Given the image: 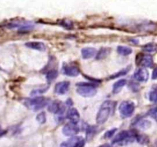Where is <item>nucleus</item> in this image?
<instances>
[{
  "label": "nucleus",
  "instance_id": "f257e3e1",
  "mask_svg": "<svg viewBox=\"0 0 157 147\" xmlns=\"http://www.w3.org/2000/svg\"><path fill=\"white\" fill-rule=\"evenodd\" d=\"M113 102L111 100H106L102 104L97 114L96 121L98 124H104L108 119L113 110Z\"/></svg>",
  "mask_w": 157,
  "mask_h": 147
},
{
  "label": "nucleus",
  "instance_id": "f03ea898",
  "mask_svg": "<svg viewBox=\"0 0 157 147\" xmlns=\"http://www.w3.org/2000/svg\"><path fill=\"white\" fill-rule=\"evenodd\" d=\"M49 100L45 97H38L32 98V99H25L24 101L25 105L27 106L29 108L32 109L34 111H38L44 108L45 106L48 105Z\"/></svg>",
  "mask_w": 157,
  "mask_h": 147
},
{
  "label": "nucleus",
  "instance_id": "7ed1b4c3",
  "mask_svg": "<svg viewBox=\"0 0 157 147\" xmlns=\"http://www.w3.org/2000/svg\"><path fill=\"white\" fill-rule=\"evenodd\" d=\"M77 86L78 93L84 97H91L97 93L96 86L91 83H79L77 84Z\"/></svg>",
  "mask_w": 157,
  "mask_h": 147
},
{
  "label": "nucleus",
  "instance_id": "20e7f679",
  "mask_svg": "<svg viewBox=\"0 0 157 147\" xmlns=\"http://www.w3.org/2000/svg\"><path fill=\"white\" fill-rule=\"evenodd\" d=\"M134 139H136V136H134V133L130 131H127V130H124L116 135L113 140V143L127 145V144L133 142Z\"/></svg>",
  "mask_w": 157,
  "mask_h": 147
},
{
  "label": "nucleus",
  "instance_id": "39448f33",
  "mask_svg": "<svg viewBox=\"0 0 157 147\" xmlns=\"http://www.w3.org/2000/svg\"><path fill=\"white\" fill-rule=\"evenodd\" d=\"M135 110L134 103L130 100L123 101L119 107V111L121 116L124 118L130 117Z\"/></svg>",
  "mask_w": 157,
  "mask_h": 147
},
{
  "label": "nucleus",
  "instance_id": "423d86ee",
  "mask_svg": "<svg viewBox=\"0 0 157 147\" xmlns=\"http://www.w3.org/2000/svg\"><path fill=\"white\" fill-rule=\"evenodd\" d=\"M75 123H67L63 127L62 132L66 136H75L79 132V127Z\"/></svg>",
  "mask_w": 157,
  "mask_h": 147
},
{
  "label": "nucleus",
  "instance_id": "0eeeda50",
  "mask_svg": "<svg viewBox=\"0 0 157 147\" xmlns=\"http://www.w3.org/2000/svg\"><path fill=\"white\" fill-rule=\"evenodd\" d=\"M48 109L52 113L55 114H62L64 111V106L62 102L58 100H55L51 102L48 106Z\"/></svg>",
  "mask_w": 157,
  "mask_h": 147
},
{
  "label": "nucleus",
  "instance_id": "6e6552de",
  "mask_svg": "<svg viewBox=\"0 0 157 147\" xmlns=\"http://www.w3.org/2000/svg\"><path fill=\"white\" fill-rule=\"evenodd\" d=\"M63 72L69 77H77L80 74L78 67L73 64H64L63 66Z\"/></svg>",
  "mask_w": 157,
  "mask_h": 147
},
{
  "label": "nucleus",
  "instance_id": "1a4fd4ad",
  "mask_svg": "<svg viewBox=\"0 0 157 147\" xmlns=\"http://www.w3.org/2000/svg\"><path fill=\"white\" fill-rule=\"evenodd\" d=\"M69 87H70L69 81H61L55 85V92L58 95H64L68 91Z\"/></svg>",
  "mask_w": 157,
  "mask_h": 147
},
{
  "label": "nucleus",
  "instance_id": "9d476101",
  "mask_svg": "<svg viewBox=\"0 0 157 147\" xmlns=\"http://www.w3.org/2000/svg\"><path fill=\"white\" fill-rule=\"evenodd\" d=\"M135 79L140 82H146L149 79V72L144 67H140L134 73L133 75Z\"/></svg>",
  "mask_w": 157,
  "mask_h": 147
},
{
  "label": "nucleus",
  "instance_id": "9b49d317",
  "mask_svg": "<svg viewBox=\"0 0 157 147\" xmlns=\"http://www.w3.org/2000/svg\"><path fill=\"white\" fill-rule=\"evenodd\" d=\"M67 117L71 122L78 123L80 119V113L76 108H70L67 112Z\"/></svg>",
  "mask_w": 157,
  "mask_h": 147
},
{
  "label": "nucleus",
  "instance_id": "f8f14e48",
  "mask_svg": "<svg viewBox=\"0 0 157 147\" xmlns=\"http://www.w3.org/2000/svg\"><path fill=\"white\" fill-rule=\"evenodd\" d=\"M140 58L139 62L137 64H140L141 66L145 67H150L153 66V59L151 55H140Z\"/></svg>",
  "mask_w": 157,
  "mask_h": 147
},
{
  "label": "nucleus",
  "instance_id": "ddd939ff",
  "mask_svg": "<svg viewBox=\"0 0 157 147\" xmlns=\"http://www.w3.org/2000/svg\"><path fill=\"white\" fill-rule=\"evenodd\" d=\"M25 46L29 48L39 51H44L46 50V45L41 41H29L25 43Z\"/></svg>",
  "mask_w": 157,
  "mask_h": 147
},
{
  "label": "nucleus",
  "instance_id": "4468645a",
  "mask_svg": "<svg viewBox=\"0 0 157 147\" xmlns=\"http://www.w3.org/2000/svg\"><path fill=\"white\" fill-rule=\"evenodd\" d=\"M97 50L94 47H84L81 50V55L84 59H89L96 56Z\"/></svg>",
  "mask_w": 157,
  "mask_h": 147
},
{
  "label": "nucleus",
  "instance_id": "2eb2a0df",
  "mask_svg": "<svg viewBox=\"0 0 157 147\" xmlns=\"http://www.w3.org/2000/svg\"><path fill=\"white\" fill-rule=\"evenodd\" d=\"M126 84H127V80L126 79H121L117 81L113 86V93L114 94L119 93L123 89V87L126 85Z\"/></svg>",
  "mask_w": 157,
  "mask_h": 147
},
{
  "label": "nucleus",
  "instance_id": "dca6fc26",
  "mask_svg": "<svg viewBox=\"0 0 157 147\" xmlns=\"http://www.w3.org/2000/svg\"><path fill=\"white\" fill-rule=\"evenodd\" d=\"M111 51V49L109 47H102L100 49L99 51L97 53L96 55V59L97 60H103L104 58H107L109 55V54Z\"/></svg>",
  "mask_w": 157,
  "mask_h": 147
},
{
  "label": "nucleus",
  "instance_id": "f3484780",
  "mask_svg": "<svg viewBox=\"0 0 157 147\" xmlns=\"http://www.w3.org/2000/svg\"><path fill=\"white\" fill-rule=\"evenodd\" d=\"M117 53L119 55H123V56H127V55H130L132 53V49L130 47H127V46H122L120 45L117 47Z\"/></svg>",
  "mask_w": 157,
  "mask_h": 147
},
{
  "label": "nucleus",
  "instance_id": "a211bd4d",
  "mask_svg": "<svg viewBox=\"0 0 157 147\" xmlns=\"http://www.w3.org/2000/svg\"><path fill=\"white\" fill-rule=\"evenodd\" d=\"M136 126L138 128L142 129V130H147L151 126V122L148 119H141L136 123Z\"/></svg>",
  "mask_w": 157,
  "mask_h": 147
},
{
  "label": "nucleus",
  "instance_id": "6ab92c4d",
  "mask_svg": "<svg viewBox=\"0 0 157 147\" xmlns=\"http://www.w3.org/2000/svg\"><path fill=\"white\" fill-rule=\"evenodd\" d=\"M142 48L144 51L152 53V52H155L157 50V44L155 43H148L147 44H144Z\"/></svg>",
  "mask_w": 157,
  "mask_h": 147
},
{
  "label": "nucleus",
  "instance_id": "aec40b11",
  "mask_svg": "<svg viewBox=\"0 0 157 147\" xmlns=\"http://www.w3.org/2000/svg\"><path fill=\"white\" fill-rule=\"evenodd\" d=\"M78 139H79V137L74 136V137L71 138L70 139H68V140L66 141V142H63V143L60 145V147H74L75 144H76V142H78Z\"/></svg>",
  "mask_w": 157,
  "mask_h": 147
},
{
  "label": "nucleus",
  "instance_id": "412c9836",
  "mask_svg": "<svg viewBox=\"0 0 157 147\" xmlns=\"http://www.w3.org/2000/svg\"><path fill=\"white\" fill-rule=\"evenodd\" d=\"M46 74V78H47L48 81L49 82H52L53 80H55V78L58 76V71H57L56 69H51V70H48Z\"/></svg>",
  "mask_w": 157,
  "mask_h": 147
},
{
  "label": "nucleus",
  "instance_id": "4be33fe9",
  "mask_svg": "<svg viewBox=\"0 0 157 147\" xmlns=\"http://www.w3.org/2000/svg\"><path fill=\"white\" fill-rule=\"evenodd\" d=\"M136 139L138 142L142 144H147L149 142L148 137L144 136V135H137V136H136Z\"/></svg>",
  "mask_w": 157,
  "mask_h": 147
},
{
  "label": "nucleus",
  "instance_id": "5701e85b",
  "mask_svg": "<svg viewBox=\"0 0 157 147\" xmlns=\"http://www.w3.org/2000/svg\"><path fill=\"white\" fill-rule=\"evenodd\" d=\"M36 120L38 121L39 123L43 124L46 122V115L44 112H41L38 113L36 116Z\"/></svg>",
  "mask_w": 157,
  "mask_h": 147
},
{
  "label": "nucleus",
  "instance_id": "b1692460",
  "mask_svg": "<svg viewBox=\"0 0 157 147\" xmlns=\"http://www.w3.org/2000/svg\"><path fill=\"white\" fill-rule=\"evenodd\" d=\"M48 87H49V86H48V87H43V88L35 89V90H33L32 91L31 95H32V96H37V95L44 93V92L48 90Z\"/></svg>",
  "mask_w": 157,
  "mask_h": 147
},
{
  "label": "nucleus",
  "instance_id": "393cba45",
  "mask_svg": "<svg viewBox=\"0 0 157 147\" xmlns=\"http://www.w3.org/2000/svg\"><path fill=\"white\" fill-rule=\"evenodd\" d=\"M130 70V67H129V68H128V67H126V68L123 69V70H121V71L117 72V73H116V74H113V75H112V76H110V78L118 77L122 76V75H125L126 74H127V72H128Z\"/></svg>",
  "mask_w": 157,
  "mask_h": 147
},
{
  "label": "nucleus",
  "instance_id": "a878e982",
  "mask_svg": "<svg viewBox=\"0 0 157 147\" xmlns=\"http://www.w3.org/2000/svg\"><path fill=\"white\" fill-rule=\"evenodd\" d=\"M149 98H150V100L151 102L156 103L157 102V90H153L150 93L149 95Z\"/></svg>",
  "mask_w": 157,
  "mask_h": 147
},
{
  "label": "nucleus",
  "instance_id": "bb28decb",
  "mask_svg": "<svg viewBox=\"0 0 157 147\" xmlns=\"http://www.w3.org/2000/svg\"><path fill=\"white\" fill-rule=\"evenodd\" d=\"M117 130V128H113L112 130H108V131H107L105 133V134H104V138H106V139H109V138L112 137V136L115 134Z\"/></svg>",
  "mask_w": 157,
  "mask_h": 147
},
{
  "label": "nucleus",
  "instance_id": "cd10ccee",
  "mask_svg": "<svg viewBox=\"0 0 157 147\" xmlns=\"http://www.w3.org/2000/svg\"><path fill=\"white\" fill-rule=\"evenodd\" d=\"M84 144H85V141H84V139H83V138L80 137L79 139H78V142H76V144H75L74 147H84Z\"/></svg>",
  "mask_w": 157,
  "mask_h": 147
},
{
  "label": "nucleus",
  "instance_id": "c85d7f7f",
  "mask_svg": "<svg viewBox=\"0 0 157 147\" xmlns=\"http://www.w3.org/2000/svg\"><path fill=\"white\" fill-rule=\"evenodd\" d=\"M156 112H157V104L150 109V111H149V114H150V116H152V115H153L154 113H156Z\"/></svg>",
  "mask_w": 157,
  "mask_h": 147
},
{
  "label": "nucleus",
  "instance_id": "c756f323",
  "mask_svg": "<svg viewBox=\"0 0 157 147\" xmlns=\"http://www.w3.org/2000/svg\"><path fill=\"white\" fill-rule=\"evenodd\" d=\"M152 79L156 80L157 79V67H155L153 70V74H152Z\"/></svg>",
  "mask_w": 157,
  "mask_h": 147
},
{
  "label": "nucleus",
  "instance_id": "7c9ffc66",
  "mask_svg": "<svg viewBox=\"0 0 157 147\" xmlns=\"http://www.w3.org/2000/svg\"><path fill=\"white\" fill-rule=\"evenodd\" d=\"M152 117L154 118L155 120H156V122H157V112H156V113H154V114H153V115H152Z\"/></svg>",
  "mask_w": 157,
  "mask_h": 147
},
{
  "label": "nucleus",
  "instance_id": "2f4dec72",
  "mask_svg": "<svg viewBox=\"0 0 157 147\" xmlns=\"http://www.w3.org/2000/svg\"><path fill=\"white\" fill-rule=\"evenodd\" d=\"M99 147H111V146H110V145H109V144H104V145H100Z\"/></svg>",
  "mask_w": 157,
  "mask_h": 147
},
{
  "label": "nucleus",
  "instance_id": "473e14b6",
  "mask_svg": "<svg viewBox=\"0 0 157 147\" xmlns=\"http://www.w3.org/2000/svg\"><path fill=\"white\" fill-rule=\"evenodd\" d=\"M4 133H5V132H4V131H2V130L1 126H0V136H2V135L4 134Z\"/></svg>",
  "mask_w": 157,
  "mask_h": 147
},
{
  "label": "nucleus",
  "instance_id": "72a5a7b5",
  "mask_svg": "<svg viewBox=\"0 0 157 147\" xmlns=\"http://www.w3.org/2000/svg\"><path fill=\"white\" fill-rule=\"evenodd\" d=\"M156 147H157V141H156Z\"/></svg>",
  "mask_w": 157,
  "mask_h": 147
}]
</instances>
